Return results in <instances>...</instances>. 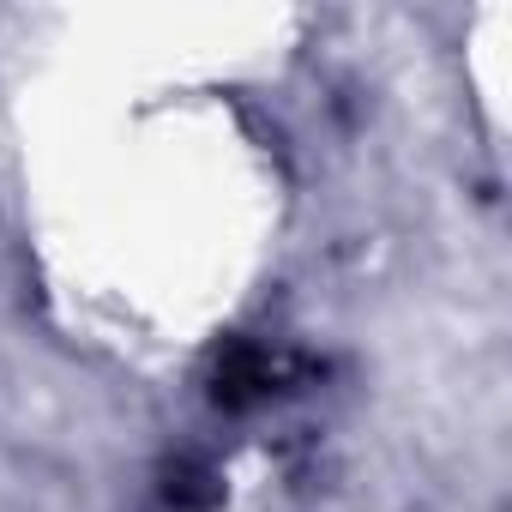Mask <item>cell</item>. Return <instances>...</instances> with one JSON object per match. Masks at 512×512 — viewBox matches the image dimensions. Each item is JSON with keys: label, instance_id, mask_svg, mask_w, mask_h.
Returning <instances> with one entry per match:
<instances>
[{"label": "cell", "instance_id": "1", "mask_svg": "<svg viewBox=\"0 0 512 512\" xmlns=\"http://www.w3.org/2000/svg\"><path fill=\"white\" fill-rule=\"evenodd\" d=\"M290 380H296V362L278 356V350L260 344V338H229V344L217 350V362H211V398H217L223 410H253V404L278 398Z\"/></svg>", "mask_w": 512, "mask_h": 512}, {"label": "cell", "instance_id": "2", "mask_svg": "<svg viewBox=\"0 0 512 512\" xmlns=\"http://www.w3.org/2000/svg\"><path fill=\"white\" fill-rule=\"evenodd\" d=\"M163 500H169L175 512H205V506H217V500H223V482H217V470H211V464L181 458V464H169V470H163Z\"/></svg>", "mask_w": 512, "mask_h": 512}]
</instances>
